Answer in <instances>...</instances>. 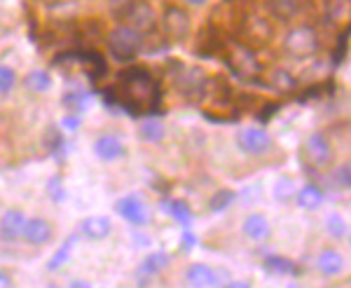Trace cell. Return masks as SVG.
Segmentation results:
<instances>
[{
  "label": "cell",
  "mask_w": 351,
  "mask_h": 288,
  "mask_svg": "<svg viewBox=\"0 0 351 288\" xmlns=\"http://www.w3.org/2000/svg\"><path fill=\"white\" fill-rule=\"evenodd\" d=\"M106 104L122 108L129 115H148L157 110L160 104V89L155 77L143 66H132L117 75V82L104 92Z\"/></svg>",
  "instance_id": "6da1fadb"
},
{
  "label": "cell",
  "mask_w": 351,
  "mask_h": 288,
  "mask_svg": "<svg viewBox=\"0 0 351 288\" xmlns=\"http://www.w3.org/2000/svg\"><path fill=\"white\" fill-rule=\"evenodd\" d=\"M143 33H138L136 28L132 26H117L110 31L108 36V49L112 54V59L120 61V64H129V61H134L136 56L143 52Z\"/></svg>",
  "instance_id": "7a4b0ae2"
},
{
  "label": "cell",
  "mask_w": 351,
  "mask_h": 288,
  "mask_svg": "<svg viewBox=\"0 0 351 288\" xmlns=\"http://www.w3.org/2000/svg\"><path fill=\"white\" fill-rule=\"evenodd\" d=\"M284 49L291 56H295V59L311 56L316 49H319V33H316L309 24L293 26L284 38Z\"/></svg>",
  "instance_id": "3957f363"
},
{
  "label": "cell",
  "mask_w": 351,
  "mask_h": 288,
  "mask_svg": "<svg viewBox=\"0 0 351 288\" xmlns=\"http://www.w3.org/2000/svg\"><path fill=\"white\" fill-rule=\"evenodd\" d=\"M228 66L237 77H241V80H256L260 75V71H263L258 56L253 54V49L246 47V45H232L228 49Z\"/></svg>",
  "instance_id": "277c9868"
},
{
  "label": "cell",
  "mask_w": 351,
  "mask_h": 288,
  "mask_svg": "<svg viewBox=\"0 0 351 288\" xmlns=\"http://www.w3.org/2000/svg\"><path fill=\"white\" fill-rule=\"evenodd\" d=\"M237 145H239V150L246 152V155L260 157V155H267L269 152L271 136L263 127H243L237 132Z\"/></svg>",
  "instance_id": "5b68a950"
},
{
  "label": "cell",
  "mask_w": 351,
  "mask_h": 288,
  "mask_svg": "<svg viewBox=\"0 0 351 288\" xmlns=\"http://www.w3.org/2000/svg\"><path fill=\"white\" fill-rule=\"evenodd\" d=\"M304 155L316 169H328L335 160V150H332L330 141L324 132H311L307 143H304Z\"/></svg>",
  "instance_id": "8992f818"
},
{
  "label": "cell",
  "mask_w": 351,
  "mask_h": 288,
  "mask_svg": "<svg viewBox=\"0 0 351 288\" xmlns=\"http://www.w3.org/2000/svg\"><path fill=\"white\" fill-rule=\"evenodd\" d=\"M162 26H164V33H167L171 40L180 43V40H185V38H190L192 19L183 8H178V5H169V8L164 10Z\"/></svg>",
  "instance_id": "52a82bcc"
},
{
  "label": "cell",
  "mask_w": 351,
  "mask_h": 288,
  "mask_svg": "<svg viewBox=\"0 0 351 288\" xmlns=\"http://www.w3.org/2000/svg\"><path fill=\"white\" fill-rule=\"evenodd\" d=\"M61 61L77 64L92 80H101L108 73V64H106V59L99 52H68L61 54V59H56V64H61Z\"/></svg>",
  "instance_id": "ba28073f"
},
{
  "label": "cell",
  "mask_w": 351,
  "mask_h": 288,
  "mask_svg": "<svg viewBox=\"0 0 351 288\" xmlns=\"http://www.w3.org/2000/svg\"><path fill=\"white\" fill-rule=\"evenodd\" d=\"M239 33L248 40V45H267L274 38V26L265 16H243Z\"/></svg>",
  "instance_id": "9c48e42d"
},
{
  "label": "cell",
  "mask_w": 351,
  "mask_h": 288,
  "mask_svg": "<svg viewBox=\"0 0 351 288\" xmlns=\"http://www.w3.org/2000/svg\"><path fill=\"white\" fill-rule=\"evenodd\" d=\"M122 21H127V26L136 28L138 33H148L157 26L155 8H152L148 0H136L132 8H129V12L124 14Z\"/></svg>",
  "instance_id": "30bf717a"
},
{
  "label": "cell",
  "mask_w": 351,
  "mask_h": 288,
  "mask_svg": "<svg viewBox=\"0 0 351 288\" xmlns=\"http://www.w3.org/2000/svg\"><path fill=\"white\" fill-rule=\"evenodd\" d=\"M115 211L120 213L127 223L136 225V228L145 225V220H148V208H145L143 200H141L138 195H127V197H122V200H117Z\"/></svg>",
  "instance_id": "8fae6325"
},
{
  "label": "cell",
  "mask_w": 351,
  "mask_h": 288,
  "mask_svg": "<svg viewBox=\"0 0 351 288\" xmlns=\"http://www.w3.org/2000/svg\"><path fill=\"white\" fill-rule=\"evenodd\" d=\"M21 237H24L31 246H45L54 239V228H52V223L45 218H26Z\"/></svg>",
  "instance_id": "7c38bea8"
},
{
  "label": "cell",
  "mask_w": 351,
  "mask_h": 288,
  "mask_svg": "<svg viewBox=\"0 0 351 288\" xmlns=\"http://www.w3.org/2000/svg\"><path fill=\"white\" fill-rule=\"evenodd\" d=\"M176 84H178V89L183 94H202L204 89L208 87V77L206 73L199 71V69H188V66H183L180 69V75H176Z\"/></svg>",
  "instance_id": "4fadbf2b"
},
{
  "label": "cell",
  "mask_w": 351,
  "mask_h": 288,
  "mask_svg": "<svg viewBox=\"0 0 351 288\" xmlns=\"http://www.w3.org/2000/svg\"><path fill=\"white\" fill-rule=\"evenodd\" d=\"M124 143L117 136H112V134H104V136H99L94 141V155L99 157V160L104 162H115L124 157Z\"/></svg>",
  "instance_id": "5bb4252c"
},
{
  "label": "cell",
  "mask_w": 351,
  "mask_h": 288,
  "mask_svg": "<svg viewBox=\"0 0 351 288\" xmlns=\"http://www.w3.org/2000/svg\"><path fill=\"white\" fill-rule=\"evenodd\" d=\"M26 216L19 208H8V211L0 216V237L8 241H14L21 237V230H24Z\"/></svg>",
  "instance_id": "9a60e30c"
},
{
  "label": "cell",
  "mask_w": 351,
  "mask_h": 288,
  "mask_svg": "<svg viewBox=\"0 0 351 288\" xmlns=\"http://www.w3.org/2000/svg\"><path fill=\"white\" fill-rule=\"evenodd\" d=\"M169 261H171V258H169V253H164V251L150 253V256L138 265V279H141V286H145L150 279H155V276L160 274L162 269H167V267H169Z\"/></svg>",
  "instance_id": "2e32d148"
},
{
  "label": "cell",
  "mask_w": 351,
  "mask_h": 288,
  "mask_svg": "<svg viewBox=\"0 0 351 288\" xmlns=\"http://www.w3.org/2000/svg\"><path fill=\"white\" fill-rule=\"evenodd\" d=\"M185 281H188L190 288H211V286H216L218 276L208 265L192 263L190 267L185 269Z\"/></svg>",
  "instance_id": "e0dca14e"
},
{
  "label": "cell",
  "mask_w": 351,
  "mask_h": 288,
  "mask_svg": "<svg viewBox=\"0 0 351 288\" xmlns=\"http://www.w3.org/2000/svg\"><path fill=\"white\" fill-rule=\"evenodd\" d=\"M112 232V223L108 216H89L80 223V235H84L92 241L106 239Z\"/></svg>",
  "instance_id": "ac0fdd59"
},
{
  "label": "cell",
  "mask_w": 351,
  "mask_h": 288,
  "mask_svg": "<svg viewBox=\"0 0 351 288\" xmlns=\"http://www.w3.org/2000/svg\"><path fill=\"white\" fill-rule=\"evenodd\" d=\"M243 235L253 241H265L269 239L271 235V225H269V218L265 213H251L243 220Z\"/></svg>",
  "instance_id": "d6986e66"
},
{
  "label": "cell",
  "mask_w": 351,
  "mask_h": 288,
  "mask_svg": "<svg viewBox=\"0 0 351 288\" xmlns=\"http://www.w3.org/2000/svg\"><path fill=\"white\" fill-rule=\"evenodd\" d=\"M316 267H319L326 276H337V274L344 272V267H347V261H344V256L339 251L326 248V251H321L319 258H316Z\"/></svg>",
  "instance_id": "ffe728a7"
},
{
  "label": "cell",
  "mask_w": 351,
  "mask_h": 288,
  "mask_svg": "<svg viewBox=\"0 0 351 288\" xmlns=\"http://www.w3.org/2000/svg\"><path fill=\"white\" fill-rule=\"evenodd\" d=\"M324 200H326L324 190H321L319 185H314V183L302 185V188H300V190L295 192L298 206H300V208H304V211H316V208L324 204Z\"/></svg>",
  "instance_id": "44dd1931"
},
{
  "label": "cell",
  "mask_w": 351,
  "mask_h": 288,
  "mask_svg": "<svg viewBox=\"0 0 351 288\" xmlns=\"http://www.w3.org/2000/svg\"><path fill=\"white\" fill-rule=\"evenodd\" d=\"M265 8L267 12L279 21H291L295 19L300 12V0H265Z\"/></svg>",
  "instance_id": "7402d4cb"
},
{
  "label": "cell",
  "mask_w": 351,
  "mask_h": 288,
  "mask_svg": "<svg viewBox=\"0 0 351 288\" xmlns=\"http://www.w3.org/2000/svg\"><path fill=\"white\" fill-rule=\"evenodd\" d=\"M225 49V43L218 38V33H216V28L211 26V38H208V31L204 28V31L197 36V54H202V56H216L220 54Z\"/></svg>",
  "instance_id": "603a6c76"
},
{
  "label": "cell",
  "mask_w": 351,
  "mask_h": 288,
  "mask_svg": "<svg viewBox=\"0 0 351 288\" xmlns=\"http://www.w3.org/2000/svg\"><path fill=\"white\" fill-rule=\"evenodd\" d=\"M138 136L145 143H160L167 136V127H164L162 120H155V117H148V120L141 122L138 127Z\"/></svg>",
  "instance_id": "cb8c5ba5"
},
{
  "label": "cell",
  "mask_w": 351,
  "mask_h": 288,
  "mask_svg": "<svg viewBox=\"0 0 351 288\" xmlns=\"http://www.w3.org/2000/svg\"><path fill=\"white\" fill-rule=\"evenodd\" d=\"M77 237H80V232H75V235H71L68 239L61 244V248H56V253L52 258H49V263H47V269L49 272H56L59 267H64V265L71 261V253H73V248H75V241H77Z\"/></svg>",
  "instance_id": "d4e9b609"
},
{
  "label": "cell",
  "mask_w": 351,
  "mask_h": 288,
  "mask_svg": "<svg viewBox=\"0 0 351 288\" xmlns=\"http://www.w3.org/2000/svg\"><path fill=\"white\" fill-rule=\"evenodd\" d=\"M263 267H265V272H269V274H281V276H286V274L295 276L298 274L295 263L288 261V258H284V256H267L265 258Z\"/></svg>",
  "instance_id": "484cf974"
},
{
  "label": "cell",
  "mask_w": 351,
  "mask_h": 288,
  "mask_svg": "<svg viewBox=\"0 0 351 288\" xmlns=\"http://www.w3.org/2000/svg\"><path fill=\"white\" fill-rule=\"evenodd\" d=\"M26 87L36 94L49 92V89H52V75H49L47 71H31L26 75Z\"/></svg>",
  "instance_id": "4316f807"
},
{
  "label": "cell",
  "mask_w": 351,
  "mask_h": 288,
  "mask_svg": "<svg viewBox=\"0 0 351 288\" xmlns=\"http://www.w3.org/2000/svg\"><path fill=\"white\" fill-rule=\"evenodd\" d=\"M167 211L171 213V216L178 220L183 228H190V223H192V211H190V206L185 204L183 200H171L167 204Z\"/></svg>",
  "instance_id": "83f0119b"
},
{
  "label": "cell",
  "mask_w": 351,
  "mask_h": 288,
  "mask_svg": "<svg viewBox=\"0 0 351 288\" xmlns=\"http://www.w3.org/2000/svg\"><path fill=\"white\" fill-rule=\"evenodd\" d=\"M295 197V180L291 176H281L274 183V200L276 202H291Z\"/></svg>",
  "instance_id": "f1b7e54d"
},
{
  "label": "cell",
  "mask_w": 351,
  "mask_h": 288,
  "mask_svg": "<svg viewBox=\"0 0 351 288\" xmlns=\"http://www.w3.org/2000/svg\"><path fill=\"white\" fill-rule=\"evenodd\" d=\"M61 104H64L66 108L71 110V115H80V112L87 108V104H89V94H84V92H68Z\"/></svg>",
  "instance_id": "f546056e"
},
{
  "label": "cell",
  "mask_w": 351,
  "mask_h": 288,
  "mask_svg": "<svg viewBox=\"0 0 351 288\" xmlns=\"http://www.w3.org/2000/svg\"><path fill=\"white\" fill-rule=\"evenodd\" d=\"M326 230L330 232L335 239H347L349 237V228H347V220H344L339 213H330L326 220Z\"/></svg>",
  "instance_id": "4dcf8cb0"
},
{
  "label": "cell",
  "mask_w": 351,
  "mask_h": 288,
  "mask_svg": "<svg viewBox=\"0 0 351 288\" xmlns=\"http://www.w3.org/2000/svg\"><path fill=\"white\" fill-rule=\"evenodd\" d=\"M234 197H237L234 190H218L216 195L211 197V202H208V208H211L213 213L225 211V208H228L232 202H234Z\"/></svg>",
  "instance_id": "1f68e13d"
},
{
  "label": "cell",
  "mask_w": 351,
  "mask_h": 288,
  "mask_svg": "<svg viewBox=\"0 0 351 288\" xmlns=\"http://www.w3.org/2000/svg\"><path fill=\"white\" fill-rule=\"evenodd\" d=\"M14 87H16V73H14V69L0 64V96L12 94Z\"/></svg>",
  "instance_id": "d6a6232c"
},
{
  "label": "cell",
  "mask_w": 351,
  "mask_h": 288,
  "mask_svg": "<svg viewBox=\"0 0 351 288\" xmlns=\"http://www.w3.org/2000/svg\"><path fill=\"white\" fill-rule=\"evenodd\" d=\"M271 84H274L279 92H291V89H295L298 82L288 71H274L271 73Z\"/></svg>",
  "instance_id": "836d02e7"
},
{
  "label": "cell",
  "mask_w": 351,
  "mask_h": 288,
  "mask_svg": "<svg viewBox=\"0 0 351 288\" xmlns=\"http://www.w3.org/2000/svg\"><path fill=\"white\" fill-rule=\"evenodd\" d=\"M47 195H49V200L56 202V204H61V202L66 200V190H64V180H61V176H52L47 180Z\"/></svg>",
  "instance_id": "e575fe53"
},
{
  "label": "cell",
  "mask_w": 351,
  "mask_h": 288,
  "mask_svg": "<svg viewBox=\"0 0 351 288\" xmlns=\"http://www.w3.org/2000/svg\"><path fill=\"white\" fill-rule=\"evenodd\" d=\"M45 145H47V148L52 150V152H56L59 148H64V134H61L56 127H49L47 134H45Z\"/></svg>",
  "instance_id": "d590c367"
},
{
  "label": "cell",
  "mask_w": 351,
  "mask_h": 288,
  "mask_svg": "<svg viewBox=\"0 0 351 288\" xmlns=\"http://www.w3.org/2000/svg\"><path fill=\"white\" fill-rule=\"evenodd\" d=\"M335 185L339 190H349L351 188V171H349V165L335 169Z\"/></svg>",
  "instance_id": "8d00e7d4"
},
{
  "label": "cell",
  "mask_w": 351,
  "mask_h": 288,
  "mask_svg": "<svg viewBox=\"0 0 351 288\" xmlns=\"http://www.w3.org/2000/svg\"><path fill=\"white\" fill-rule=\"evenodd\" d=\"M136 3V0H110V12L117 16V19H124V14L129 12V8Z\"/></svg>",
  "instance_id": "74e56055"
},
{
  "label": "cell",
  "mask_w": 351,
  "mask_h": 288,
  "mask_svg": "<svg viewBox=\"0 0 351 288\" xmlns=\"http://www.w3.org/2000/svg\"><path fill=\"white\" fill-rule=\"evenodd\" d=\"M195 244H197V237L190 232L188 228L183 230V237H180V246H183V251H192L195 248Z\"/></svg>",
  "instance_id": "f35d334b"
},
{
  "label": "cell",
  "mask_w": 351,
  "mask_h": 288,
  "mask_svg": "<svg viewBox=\"0 0 351 288\" xmlns=\"http://www.w3.org/2000/svg\"><path fill=\"white\" fill-rule=\"evenodd\" d=\"M61 127H66V129H77L80 127V115H68V117H64V120H61Z\"/></svg>",
  "instance_id": "ab89813d"
},
{
  "label": "cell",
  "mask_w": 351,
  "mask_h": 288,
  "mask_svg": "<svg viewBox=\"0 0 351 288\" xmlns=\"http://www.w3.org/2000/svg\"><path fill=\"white\" fill-rule=\"evenodd\" d=\"M0 288H12V276L5 269H0Z\"/></svg>",
  "instance_id": "60d3db41"
},
{
  "label": "cell",
  "mask_w": 351,
  "mask_h": 288,
  "mask_svg": "<svg viewBox=\"0 0 351 288\" xmlns=\"http://www.w3.org/2000/svg\"><path fill=\"white\" fill-rule=\"evenodd\" d=\"M225 288H253V286H251V281H241L239 279V281H230Z\"/></svg>",
  "instance_id": "b9f144b4"
},
{
  "label": "cell",
  "mask_w": 351,
  "mask_h": 288,
  "mask_svg": "<svg viewBox=\"0 0 351 288\" xmlns=\"http://www.w3.org/2000/svg\"><path fill=\"white\" fill-rule=\"evenodd\" d=\"M68 288H94L89 281H84V279H75V281H71V286Z\"/></svg>",
  "instance_id": "7bdbcfd3"
},
{
  "label": "cell",
  "mask_w": 351,
  "mask_h": 288,
  "mask_svg": "<svg viewBox=\"0 0 351 288\" xmlns=\"http://www.w3.org/2000/svg\"><path fill=\"white\" fill-rule=\"evenodd\" d=\"M269 110H279V106H276V104H274V106H269ZM265 112H267V108H265ZM269 117H271V112H267V115H263V122H265V120H269Z\"/></svg>",
  "instance_id": "ee69618b"
},
{
  "label": "cell",
  "mask_w": 351,
  "mask_h": 288,
  "mask_svg": "<svg viewBox=\"0 0 351 288\" xmlns=\"http://www.w3.org/2000/svg\"><path fill=\"white\" fill-rule=\"evenodd\" d=\"M185 3H188V5H204L206 0H185Z\"/></svg>",
  "instance_id": "f6af8a7d"
},
{
  "label": "cell",
  "mask_w": 351,
  "mask_h": 288,
  "mask_svg": "<svg viewBox=\"0 0 351 288\" xmlns=\"http://www.w3.org/2000/svg\"><path fill=\"white\" fill-rule=\"evenodd\" d=\"M225 3H232V0H225Z\"/></svg>",
  "instance_id": "bcb514c9"
}]
</instances>
